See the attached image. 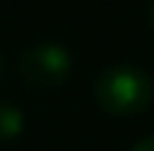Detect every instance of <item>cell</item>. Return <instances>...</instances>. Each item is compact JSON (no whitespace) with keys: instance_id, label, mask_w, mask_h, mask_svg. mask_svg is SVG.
Wrapping results in <instances>:
<instances>
[{"instance_id":"2","label":"cell","mask_w":154,"mask_h":151,"mask_svg":"<svg viewBox=\"0 0 154 151\" xmlns=\"http://www.w3.org/2000/svg\"><path fill=\"white\" fill-rule=\"evenodd\" d=\"M16 76L30 92L51 95L70 81L73 54L60 41H38L19 54Z\"/></svg>"},{"instance_id":"1","label":"cell","mask_w":154,"mask_h":151,"mask_svg":"<svg viewBox=\"0 0 154 151\" xmlns=\"http://www.w3.org/2000/svg\"><path fill=\"white\" fill-rule=\"evenodd\" d=\"M92 97L108 116H138L154 103V78L135 62H114L97 73Z\"/></svg>"},{"instance_id":"6","label":"cell","mask_w":154,"mask_h":151,"mask_svg":"<svg viewBox=\"0 0 154 151\" xmlns=\"http://www.w3.org/2000/svg\"><path fill=\"white\" fill-rule=\"evenodd\" d=\"M0 76H3V54H0Z\"/></svg>"},{"instance_id":"3","label":"cell","mask_w":154,"mask_h":151,"mask_svg":"<svg viewBox=\"0 0 154 151\" xmlns=\"http://www.w3.org/2000/svg\"><path fill=\"white\" fill-rule=\"evenodd\" d=\"M24 132V113L16 103L0 100V143L16 140Z\"/></svg>"},{"instance_id":"4","label":"cell","mask_w":154,"mask_h":151,"mask_svg":"<svg viewBox=\"0 0 154 151\" xmlns=\"http://www.w3.org/2000/svg\"><path fill=\"white\" fill-rule=\"evenodd\" d=\"M130 151H154V135H146V138H141L135 146Z\"/></svg>"},{"instance_id":"5","label":"cell","mask_w":154,"mask_h":151,"mask_svg":"<svg viewBox=\"0 0 154 151\" xmlns=\"http://www.w3.org/2000/svg\"><path fill=\"white\" fill-rule=\"evenodd\" d=\"M146 22H149V30L154 32V0L149 3V8H146Z\"/></svg>"}]
</instances>
